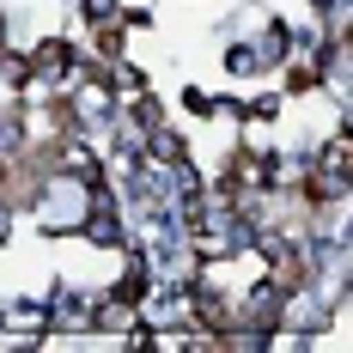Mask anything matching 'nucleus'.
<instances>
[{
    "label": "nucleus",
    "mask_w": 353,
    "mask_h": 353,
    "mask_svg": "<svg viewBox=\"0 0 353 353\" xmlns=\"http://www.w3.org/2000/svg\"><path fill=\"white\" fill-rule=\"evenodd\" d=\"M0 238H6V219H0Z\"/></svg>",
    "instance_id": "nucleus-1"
}]
</instances>
